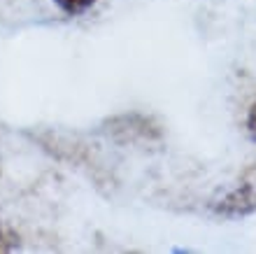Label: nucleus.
I'll return each mask as SVG.
<instances>
[{
	"mask_svg": "<svg viewBox=\"0 0 256 254\" xmlns=\"http://www.w3.org/2000/svg\"><path fill=\"white\" fill-rule=\"evenodd\" d=\"M210 210L224 219L250 217L256 212V163L244 168L236 184H230L222 196L212 198Z\"/></svg>",
	"mask_w": 256,
	"mask_h": 254,
	"instance_id": "1",
	"label": "nucleus"
},
{
	"mask_svg": "<svg viewBox=\"0 0 256 254\" xmlns=\"http://www.w3.org/2000/svg\"><path fill=\"white\" fill-rule=\"evenodd\" d=\"M56 7L68 17H80L96 5V0H54Z\"/></svg>",
	"mask_w": 256,
	"mask_h": 254,
	"instance_id": "2",
	"label": "nucleus"
},
{
	"mask_svg": "<svg viewBox=\"0 0 256 254\" xmlns=\"http://www.w3.org/2000/svg\"><path fill=\"white\" fill-rule=\"evenodd\" d=\"M244 126H247V135L252 138V142H256V98L252 101L250 110H247V121H244Z\"/></svg>",
	"mask_w": 256,
	"mask_h": 254,
	"instance_id": "3",
	"label": "nucleus"
},
{
	"mask_svg": "<svg viewBox=\"0 0 256 254\" xmlns=\"http://www.w3.org/2000/svg\"><path fill=\"white\" fill-rule=\"evenodd\" d=\"M14 245H16V238L0 226V252H7V249H12Z\"/></svg>",
	"mask_w": 256,
	"mask_h": 254,
	"instance_id": "4",
	"label": "nucleus"
}]
</instances>
